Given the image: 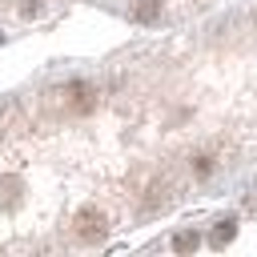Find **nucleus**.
<instances>
[{
	"label": "nucleus",
	"mask_w": 257,
	"mask_h": 257,
	"mask_svg": "<svg viewBox=\"0 0 257 257\" xmlns=\"http://www.w3.org/2000/svg\"><path fill=\"white\" fill-rule=\"evenodd\" d=\"M193 173H197V177H209V173H213V161H209V157H197V161H193Z\"/></svg>",
	"instance_id": "39448f33"
},
{
	"label": "nucleus",
	"mask_w": 257,
	"mask_h": 257,
	"mask_svg": "<svg viewBox=\"0 0 257 257\" xmlns=\"http://www.w3.org/2000/svg\"><path fill=\"white\" fill-rule=\"evenodd\" d=\"M133 16L141 24H157L161 20V0H133Z\"/></svg>",
	"instance_id": "f03ea898"
},
{
	"label": "nucleus",
	"mask_w": 257,
	"mask_h": 257,
	"mask_svg": "<svg viewBox=\"0 0 257 257\" xmlns=\"http://www.w3.org/2000/svg\"><path fill=\"white\" fill-rule=\"evenodd\" d=\"M76 237L80 241H88V245H96V241H104V233H108V221H104V213L100 209H92V205H84L80 213H76Z\"/></svg>",
	"instance_id": "f257e3e1"
},
{
	"label": "nucleus",
	"mask_w": 257,
	"mask_h": 257,
	"mask_svg": "<svg viewBox=\"0 0 257 257\" xmlns=\"http://www.w3.org/2000/svg\"><path fill=\"white\" fill-rule=\"evenodd\" d=\"M197 245H201V233H193V229H189V233H181V237L173 241V249H177V253H193Z\"/></svg>",
	"instance_id": "20e7f679"
},
{
	"label": "nucleus",
	"mask_w": 257,
	"mask_h": 257,
	"mask_svg": "<svg viewBox=\"0 0 257 257\" xmlns=\"http://www.w3.org/2000/svg\"><path fill=\"white\" fill-rule=\"evenodd\" d=\"M233 233H237V221H233V217H225V221H221V225H217V233H213V237H209V241H213V245H217V249H225V245H229V237H233Z\"/></svg>",
	"instance_id": "7ed1b4c3"
}]
</instances>
